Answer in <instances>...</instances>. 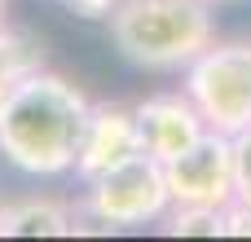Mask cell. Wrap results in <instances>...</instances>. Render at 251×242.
<instances>
[{
  "instance_id": "obj_8",
  "label": "cell",
  "mask_w": 251,
  "mask_h": 242,
  "mask_svg": "<svg viewBox=\"0 0 251 242\" xmlns=\"http://www.w3.org/2000/svg\"><path fill=\"white\" fill-rule=\"evenodd\" d=\"M75 212L62 198H22L4 203V234L0 238H71Z\"/></svg>"
},
{
  "instance_id": "obj_5",
  "label": "cell",
  "mask_w": 251,
  "mask_h": 242,
  "mask_svg": "<svg viewBox=\"0 0 251 242\" xmlns=\"http://www.w3.org/2000/svg\"><path fill=\"white\" fill-rule=\"evenodd\" d=\"M163 181L172 194V207H229L238 198V159H234V137L225 132H203L190 150L163 163Z\"/></svg>"
},
{
  "instance_id": "obj_12",
  "label": "cell",
  "mask_w": 251,
  "mask_h": 242,
  "mask_svg": "<svg viewBox=\"0 0 251 242\" xmlns=\"http://www.w3.org/2000/svg\"><path fill=\"white\" fill-rule=\"evenodd\" d=\"M71 13H79V18H110V9L119 4V0H62Z\"/></svg>"
},
{
  "instance_id": "obj_13",
  "label": "cell",
  "mask_w": 251,
  "mask_h": 242,
  "mask_svg": "<svg viewBox=\"0 0 251 242\" xmlns=\"http://www.w3.org/2000/svg\"><path fill=\"white\" fill-rule=\"evenodd\" d=\"M0 234H4V203H0Z\"/></svg>"
},
{
  "instance_id": "obj_4",
  "label": "cell",
  "mask_w": 251,
  "mask_h": 242,
  "mask_svg": "<svg viewBox=\"0 0 251 242\" xmlns=\"http://www.w3.org/2000/svg\"><path fill=\"white\" fill-rule=\"evenodd\" d=\"M172 207L163 163L150 154H137L124 168H110L93 181H84V216L101 229H137L163 220Z\"/></svg>"
},
{
  "instance_id": "obj_3",
  "label": "cell",
  "mask_w": 251,
  "mask_h": 242,
  "mask_svg": "<svg viewBox=\"0 0 251 242\" xmlns=\"http://www.w3.org/2000/svg\"><path fill=\"white\" fill-rule=\"evenodd\" d=\"M181 88L212 132H251V40H212L185 66Z\"/></svg>"
},
{
  "instance_id": "obj_11",
  "label": "cell",
  "mask_w": 251,
  "mask_h": 242,
  "mask_svg": "<svg viewBox=\"0 0 251 242\" xmlns=\"http://www.w3.org/2000/svg\"><path fill=\"white\" fill-rule=\"evenodd\" d=\"M234 159H238V207L251 212V132L234 137Z\"/></svg>"
},
{
  "instance_id": "obj_7",
  "label": "cell",
  "mask_w": 251,
  "mask_h": 242,
  "mask_svg": "<svg viewBox=\"0 0 251 242\" xmlns=\"http://www.w3.org/2000/svg\"><path fill=\"white\" fill-rule=\"evenodd\" d=\"M132 115H137L146 154L159 159V163L176 159L181 150H190V145L207 132V123H203V115H199V106L190 101L185 88H181V93H154V97L137 101Z\"/></svg>"
},
{
  "instance_id": "obj_6",
  "label": "cell",
  "mask_w": 251,
  "mask_h": 242,
  "mask_svg": "<svg viewBox=\"0 0 251 242\" xmlns=\"http://www.w3.org/2000/svg\"><path fill=\"white\" fill-rule=\"evenodd\" d=\"M137 154H146L141 145V128L132 106H115V101H93L84 137H79V154H75V176L93 181L110 168L132 163Z\"/></svg>"
},
{
  "instance_id": "obj_14",
  "label": "cell",
  "mask_w": 251,
  "mask_h": 242,
  "mask_svg": "<svg viewBox=\"0 0 251 242\" xmlns=\"http://www.w3.org/2000/svg\"><path fill=\"white\" fill-rule=\"evenodd\" d=\"M212 4H234V0H212Z\"/></svg>"
},
{
  "instance_id": "obj_9",
  "label": "cell",
  "mask_w": 251,
  "mask_h": 242,
  "mask_svg": "<svg viewBox=\"0 0 251 242\" xmlns=\"http://www.w3.org/2000/svg\"><path fill=\"white\" fill-rule=\"evenodd\" d=\"M35 66H40V48H35L22 31H13V26L0 22V106L9 101V93H13Z\"/></svg>"
},
{
  "instance_id": "obj_2",
  "label": "cell",
  "mask_w": 251,
  "mask_h": 242,
  "mask_svg": "<svg viewBox=\"0 0 251 242\" xmlns=\"http://www.w3.org/2000/svg\"><path fill=\"white\" fill-rule=\"evenodd\" d=\"M212 0H119L110 9L115 48L146 71H185L216 40Z\"/></svg>"
},
{
  "instance_id": "obj_1",
  "label": "cell",
  "mask_w": 251,
  "mask_h": 242,
  "mask_svg": "<svg viewBox=\"0 0 251 242\" xmlns=\"http://www.w3.org/2000/svg\"><path fill=\"white\" fill-rule=\"evenodd\" d=\"M88 110L79 84L35 66L0 106V154L26 176H71Z\"/></svg>"
},
{
  "instance_id": "obj_10",
  "label": "cell",
  "mask_w": 251,
  "mask_h": 242,
  "mask_svg": "<svg viewBox=\"0 0 251 242\" xmlns=\"http://www.w3.org/2000/svg\"><path fill=\"white\" fill-rule=\"evenodd\" d=\"M225 212L221 207H168L163 229L181 238H225Z\"/></svg>"
}]
</instances>
